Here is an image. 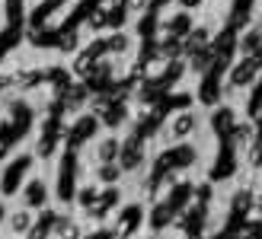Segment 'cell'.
<instances>
[{
	"mask_svg": "<svg viewBox=\"0 0 262 239\" xmlns=\"http://www.w3.org/2000/svg\"><path fill=\"white\" fill-rule=\"evenodd\" d=\"M29 166H32V156H19V159H13V163L7 166V172H4V182H0V188H4V195H16V188H19L23 176L29 172Z\"/></svg>",
	"mask_w": 262,
	"mask_h": 239,
	"instance_id": "cell-1",
	"label": "cell"
},
{
	"mask_svg": "<svg viewBox=\"0 0 262 239\" xmlns=\"http://www.w3.org/2000/svg\"><path fill=\"white\" fill-rule=\"evenodd\" d=\"M192 163H195V150L189 147V144H179V147L166 150L160 159H157V166H163L166 172H169V169H186V166H192Z\"/></svg>",
	"mask_w": 262,
	"mask_h": 239,
	"instance_id": "cell-2",
	"label": "cell"
},
{
	"mask_svg": "<svg viewBox=\"0 0 262 239\" xmlns=\"http://www.w3.org/2000/svg\"><path fill=\"white\" fill-rule=\"evenodd\" d=\"M74 176H77V156L68 153L61 163V176H58V198L61 201H71L74 198Z\"/></svg>",
	"mask_w": 262,
	"mask_h": 239,
	"instance_id": "cell-3",
	"label": "cell"
},
{
	"mask_svg": "<svg viewBox=\"0 0 262 239\" xmlns=\"http://www.w3.org/2000/svg\"><path fill=\"white\" fill-rule=\"evenodd\" d=\"M144 159V147H141V137L131 134L125 144H122V153H119V166L122 169H138Z\"/></svg>",
	"mask_w": 262,
	"mask_h": 239,
	"instance_id": "cell-4",
	"label": "cell"
},
{
	"mask_svg": "<svg viewBox=\"0 0 262 239\" xmlns=\"http://www.w3.org/2000/svg\"><path fill=\"white\" fill-rule=\"evenodd\" d=\"M96 125H99V122H96L93 115H83L80 122H77V125L68 131V144H71V147H80L83 140H90V137L96 134Z\"/></svg>",
	"mask_w": 262,
	"mask_h": 239,
	"instance_id": "cell-5",
	"label": "cell"
},
{
	"mask_svg": "<svg viewBox=\"0 0 262 239\" xmlns=\"http://www.w3.org/2000/svg\"><path fill=\"white\" fill-rule=\"evenodd\" d=\"M256 70H259V64H256L253 58H243L237 67H233V74H230V86H246V83H253Z\"/></svg>",
	"mask_w": 262,
	"mask_h": 239,
	"instance_id": "cell-6",
	"label": "cell"
},
{
	"mask_svg": "<svg viewBox=\"0 0 262 239\" xmlns=\"http://www.w3.org/2000/svg\"><path fill=\"white\" fill-rule=\"evenodd\" d=\"M233 169H237V156H233L230 144H224V153L217 156V163L211 169V179H227V176H233Z\"/></svg>",
	"mask_w": 262,
	"mask_h": 239,
	"instance_id": "cell-7",
	"label": "cell"
},
{
	"mask_svg": "<svg viewBox=\"0 0 262 239\" xmlns=\"http://www.w3.org/2000/svg\"><path fill=\"white\" fill-rule=\"evenodd\" d=\"M189 32H192L189 13H176V16L166 22V35H169V38H182V35H189Z\"/></svg>",
	"mask_w": 262,
	"mask_h": 239,
	"instance_id": "cell-8",
	"label": "cell"
},
{
	"mask_svg": "<svg viewBox=\"0 0 262 239\" xmlns=\"http://www.w3.org/2000/svg\"><path fill=\"white\" fill-rule=\"evenodd\" d=\"M250 10H253V0H233V7H230V29L237 32L240 26L246 22V16H250Z\"/></svg>",
	"mask_w": 262,
	"mask_h": 239,
	"instance_id": "cell-9",
	"label": "cell"
},
{
	"mask_svg": "<svg viewBox=\"0 0 262 239\" xmlns=\"http://www.w3.org/2000/svg\"><path fill=\"white\" fill-rule=\"evenodd\" d=\"M64 4H68V0H42V4L35 7V13H32V29H42V22H45L58 7H64Z\"/></svg>",
	"mask_w": 262,
	"mask_h": 239,
	"instance_id": "cell-10",
	"label": "cell"
},
{
	"mask_svg": "<svg viewBox=\"0 0 262 239\" xmlns=\"http://www.w3.org/2000/svg\"><path fill=\"white\" fill-rule=\"evenodd\" d=\"M211 125H214L217 134H224V137H230L233 128H237V125H233V112H230V109H217L214 118H211Z\"/></svg>",
	"mask_w": 262,
	"mask_h": 239,
	"instance_id": "cell-11",
	"label": "cell"
},
{
	"mask_svg": "<svg viewBox=\"0 0 262 239\" xmlns=\"http://www.w3.org/2000/svg\"><path fill=\"white\" fill-rule=\"evenodd\" d=\"M141 223V207L138 204H131V207H125L122 210V220H119V236H128L131 230H135Z\"/></svg>",
	"mask_w": 262,
	"mask_h": 239,
	"instance_id": "cell-12",
	"label": "cell"
},
{
	"mask_svg": "<svg viewBox=\"0 0 262 239\" xmlns=\"http://www.w3.org/2000/svg\"><path fill=\"white\" fill-rule=\"evenodd\" d=\"M45 198H48V192H45V185L38 179H32L29 185H26V204H29V207H42Z\"/></svg>",
	"mask_w": 262,
	"mask_h": 239,
	"instance_id": "cell-13",
	"label": "cell"
},
{
	"mask_svg": "<svg viewBox=\"0 0 262 239\" xmlns=\"http://www.w3.org/2000/svg\"><path fill=\"white\" fill-rule=\"evenodd\" d=\"M29 42L38 45V48H48V45H58L61 42V32H55V29H32L29 32Z\"/></svg>",
	"mask_w": 262,
	"mask_h": 239,
	"instance_id": "cell-14",
	"label": "cell"
},
{
	"mask_svg": "<svg viewBox=\"0 0 262 239\" xmlns=\"http://www.w3.org/2000/svg\"><path fill=\"white\" fill-rule=\"evenodd\" d=\"M192 131H195V115H179L176 118V122L173 125H169V134H173V137H186V134H192Z\"/></svg>",
	"mask_w": 262,
	"mask_h": 239,
	"instance_id": "cell-15",
	"label": "cell"
},
{
	"mask_svg": "<svg viewBox=\"0 0 262 239\" xmlns=\"http://www.w3.org/2000/svg\"><path fill=\"white\" fill-rule=\"evenodd\" d=\"M138 32H141V38L144 42H154V32H157V10H147L141 16V22H138Z\"/></svg>",
	"mask_w": 262,
	"mask_h": 239,
	"instance_id": "cell-16",
	"label": "cell"
},
{
	"mask_svg": "<svg viewBox=\"0 0 262 239\" xmlns=\"http://www.w3.org/2000/svg\"><path fill=\"white\" fill-rule=\"evenodd\" d=\"M192 192H195L192 185H186V182H182V185H176V188L169 192V201H166V204L173 207V210H179V207H182V204H186L189 198H192Z\"/></svg>",
	"mask_w": 262,
	"mask_h": 239,
	"instance_id": "cell-17",
	"label": "cell"
},
{
	"mask_svg": "<svg viewBox=\"0 0 262 239\" xmlns=\"http://www.w3.org/2000/svg\"><path fill=\"white\" fill-rule=\"evenodd\" d=\"M173 214H176V210L169 207V204H157V207H154V214H150V223H154V230H163L166 223L173 220Z\"/></svg>",
	"mask_w": 262,
	"mask_h": 239,
	"instance_id": "cell-18",
	"label": "cell"
},
{
	"mask_svg": "<svg viewBox=\"0 0 262 239\" xmlns=\"http://www.w3.org/2000/svg\"><path fill=\"white\" fill-rule=\"evenodd\" d=\"M51 227H58V214H51V210H45L42 220L35 223V230H32V239H45Z\"/></svg>",
	"mask_w": 262,
	"mask_h": 239,
	"instance_id": "cell-19",
	"label": "cell"
},
{
	"mask_svg": "<svg viewBox=\"0 0 262 239\" xmlns=\"http://www.w3.org/2000/svg\"><path fill=\"white\" fill-rule=\"evenodd\" d=\"M119 153H122V144L115 140V137H109V140L99 144V159H102V163H112V159H119Z\"/></svg>",
	"mask_w": 262,
	"mask_h": 239,
	"instance_id": "cell-20",
	"label": "cell"
},
{
	"mask_svg": "<svg viewBox=\"0 0 262 239\" xmlns=\"http://www.w3.org/2000/svg\"><path fill=\"white\" fill-rule=\"evenodd\" d=\"M202 48H208V29H195V32H189L186 51H189V55H195V51H202Z\"/></svg>",
	"mask_w": 262,
	"mask_h": 239,
	"instance_id": "cell-21",
	"label": "cell"
},
{
	"mask_svg": "<svg viewBox=\"0 0 262 239\" xmlns=\"http://www.w3.org/2000/svg\"><path fill=\"white\" fill-rule=\"evenodd\" d=\"M259 42H262L259 32H246V35L240 38V51H243V55H256V51H259Z\"/></svg>",
	"mask_w": 262,
	"mask_h": 239,
	"instance_id": "cell-22",
	"label": "cell"
},
{
	"mask_svg": "<svg viewBox=\"0 0 262 239\" xmlns=\"http://www.w3.org/2000/svg\"><path fill=\"white\" fill-rule=\"evenodd\" d=\"M250 204H253L250 192H237V195H233V217H243L246 210H250Z\"/></svg>",
	"mask_w": 262,
	"mask_h": 239,
	"instance_id": "cell-23",
	"label": "cell"
},
{
	"mask_svg": "<svg viewBox=\"0 0 262 239\" xmlns=\"http://www.w3.org/2000/svg\"><path fill=\"white\" fill-rule=\"evenodd\" d=\"M179 74H182V64H179V61H173V64H169V67L163 70V77H157V80H160L163 89H166V86H173L176 80H179Z\"/></svg>",
	"mask_w": 262,
	"mask_h": 239,
	"instance_id": "cell-24",
	"label": "cell"
},
{
	"mask_svg": "<svg viewBox=\"0 0 262 239\" xmlns=\"http://www.w3.org/2000/svg\"><path fill=\"white\" fill-rule=\"evenodd\" d=\"M182 51H186V45H182L179 38H166V42L160 45V55L163 58H176V55H182Z\"/></svg>",
	"mask_w": 262,
	"mask_h": 239,
	"instance_id": "cell-25",
	"label": "cell"
},
{
	"mask_svg": "<svg viewBox=\"0 0 262 239\" xmlns=\"http://www.w3.org/2000/svg\"><path fill=\"white\" fill-rule=\"evenodd\" d=\"M125 13H128V7H125V4L109 7V10H106V22H109V26H122V22H125Z\"/></svg>",
	"mask_w": 262,
	"mask_h": 239,
	"instance_id": "cell-26",
	"label": "cell"
},
{
	"mask_svg": "<svg viewBox=\"0 0 262 239\" xmlns=\"http://www.w3.org/2000/svg\"><path fill=\"white\" fill-rule=\"evenodd\" d=\"M7 16H10V26L23 22V0H7Z\"/></svg>",
	"mask_w": 262,
	"mask_h": 239,
	"instance_id": "cell-27",
	"label": "cell"
},
{
	"mask_svg": "<svg viewBox=\"0 0 262 239\" xmlns=\"http://www.w3.org/2000/svg\"><path fill=\"white\" fill-rule=\"evenodd\" d=\"M77 201H80L86 210H93V207H96V201H99V195H96V188H80V195H77Z\"/></svg>",
	"mask_w": 262,
	"mask_h": 239,
	"instance_id": "cell-28",
	"label": "cell"
},
{
	"mask_svg": "<svg viewBox=\"0 0 262 239\" xmlns=\"http://www.w3.org/2000/svg\"><path fill=\"white\" fill-rule=\"evenodd\" d=\"M38 80H42V74H38V70H26V74L16 77V86H19V89H29V86L38 83Z\"/></svg>",
	"mask_w": 262,
	"mask_h": 239,
	"instance_id": "cell-29",
	"label": "cell"
},
{
	"mask_svg": "<svg viewBox=\"0 0 262 239\" xmlns=\"http://www.w3.org/2000/svg\"><path fill=\"white\" fill-rule=\"evenodd\" d=\"M96 176H99L102 182H115V179H119V166H115V163H102V166L96 169Z\"/></svg>",
	"mask_w": 262,
	"mask_h": 239,
	"instance_id": "cell-30",
	"label": "cell"
},
{
	"mask_svg": "<svg viewBox=\"0 0 262 239\" xmlns=\"http://www.w3.org/2000/svg\"><path fill=\"white\" fill-rule=\"evenodd\" d=\"M58 236L61 239H80V230H77L74 223H68V220H58Z\"/></svg>",
	"mask_w": 262,
	"mask_h": 239,
	"instance_id": "cell-31",
	"label": "cell"
},
{
	"mask_svg": "<svg viewBox=\"0 0 262 239\" xmlns=\"http://www.w3.org/2000/svg\"><path fill=\"white\" fill-rule=\"evenodd\" d=\"M29 214H13L10 217V227H13V233H26V230H29Z\"/></svg>",
	"mask_w": 262,
	"mask_h": 239,
	"instance_id": "cell-32",
	"label": "cell"
},
{
	"mask_svg": "<svg viewBox=\"0 0 262 239\" xmlns=\"http://www.w3.org/2000/svg\"><path fill=\"white\" fill-rule=\"evenodd\" d=\"M109 42V51H128V38L119 32V35H112V38H106Z\"/></svg>",
	"mask_w": 262,
	"mask_h": 239,
	"instance_id": "cell-33",
	"label": "cell"
},
{
	"mask_svg": "<svg viewBox=\"0 0 262 239\" xmlns=\"http://www.w3.org/2000/svg\"><path fill=\"white\" fill-rule=\"evenodd\" d=\"M61 48H68V51H74L77 48V32H61V42H58Z\"/></svg>",
	"mask_w": 262,
	"mask_h": 239,
	"instance_id": "cell-34",
	"label": "cell"
},
{
	"mask_svg": "<svg viewBox=\"0 0 262 239\" xmlns=\"http://www.w3.org/2000/svg\"><path fill=\"white\" fill-rule=\"evenodd\" d=\"M179 4H182V7H186V10H192V7H199V4H202V0H179Z\"/></svg>",
	"mask_w": 262,
	"mask_h": 239,
	"instance_id": "cell-35",
	"label": "cell"
},
{
	"mask_svg": "<svg viewBox=\"0 0 262 239\" xmlns=\"http://www.w3.org/2000/svg\"><path fill=\"white\" fill-rule=\"evenodd\" d=\"M90 239H112V233H106V230H99L96 236H90Z\"/></svg>",
	"mask_w": 262,
	"mask_h": 239,
	"instance_id": "cell-36",
	"label": "cell"
},
{
	"mask_svg": "<svg viewBox=\"0 0 262 239\" xmlns=\"http://www.w3.org/2000/svg\"><path fill=\"white\" fill-rule=\"evenodd\" d=\"M131 7H150V0H131Z\"/></svg>",
	"mask_w": 262,
	"mask_h": 239,
	"instance_id": "cell-37",
	"label": "cell"
},
{
	"mask_svg": "<svg viewBox=\"0 0 262 239\" xmlns=\"http://www.w3.org/2000/svg\"><path fill=\"white\" fill-rule=\"evenodd\" d=\"M256 64H259V67H262V45H259V51H256V58H253Z\"/></svg>",
	"mask_w": 262,
	"mask_h": 239,
	"instance_id": "cell-38",
	"label": "cell"
},
{
	"mask_svg": "<svg viewBox=\"0 0 262 239\" xmlns=\"http://www.w3.org/2000/svg\"><path fill=\"white\" fill-rule=\"evenodd\" d=\"M0 217H4V207H0Z\"/></svg>",
	"mask_w": 262,
	"mask_h": 239,
	"instance_id": "cell-39",
	"label": "cell"
},
{
	"mask_svg": "<svg viewBox=\"0 0 262 239\" xmlns=\"http://www.w3.org/2000/svg\"><path fill=\"white\" fill-rule=\"evenodd\" d=\"M259 210H262V201H259Z\"/></svg>",
	"mask_w": 262,
	"mask_h": 239,
	"instance_id": "cell-40",
	"label": "cell"
}]
</instances>
